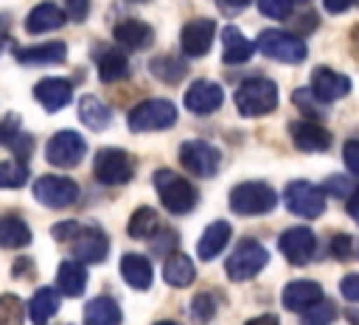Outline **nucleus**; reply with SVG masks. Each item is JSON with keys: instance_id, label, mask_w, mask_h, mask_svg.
Segmentation results:
<instances>
[{"instance_id": "ddd939ff", "label": "nucleus", "mask_w": 359, "mask_h": 325, "mask_svg": "<svg viewBox=\"0 0 359 325\" xmlns=\"http://www.w3.org/2000/svg\"><path fill=\"white\" fill-rule=\"evenodd\" d=\"M278 247L280 252L286 255L289 263L294 266H306L311 258H314V247H317V238L309 227H289L280 238H278Z\"/></svg>"}, {"instance_id": "5701e85b", "label": "nucleus", "mask_w": 359, "mask_h": 325, "mask_svg": "<svg viewBox=\"0 0 359 325\" xmlns=\"http://www.w3.org/2000/svg\"><path fill=\"white\" fill-rule=\"evenodd\" d=\"M255 53V45L233 25L222 28V62L224 64H241L250 62V56Z\"/></svg>"}, {"instance_id": "5fc2aeb1", "label": "nucleus", "mask_w": 359, "mask_h": 325, "mask_svg": "<svg viewBox=\"0 0 359 325\" xmlns=\"http://www.w3.org/2000/svg\"><path fill=\"white\" fill-rule=\"evenodd\" d=\"M244 325H278V317H272V314H261V317L247 319Z\"/></svg>"}, {"instance_id": "7c9ffc66", "label": "nucleus", "mask_w": 359, "mask_h": 325, "mask_svg": "<svg viewBox=\"0 0 359 325\" xmlns=\"http://www.w3.org/2000/svg\"><path fill=\"white\" fill-rule=\"evenodd\" d=\"M59 311V291L50 286H42L34 291L31 303H28V317L34 325H48V319Z\"/></svg>"}, {"instance_id": "aec40b11", "label": "nucleus", "mask_w": 359, "mask_h": 325, "mask_svg": "<svg viewBox=\"0 0 359 325\" xmlns=\"http://www.w3.org/2000/svg\"><path fill=\"white\" fill-rule=\"evenodd\" d=\"M320 297H323V286H320V283H314V280H292V283L283 289L280 303H283L286 311H300V314H303V311L311 308Z\"/></svg>"}, {"instance_id": "f704fd0d", "label": "nucleus", "mask_w": 359, "mask_h": 325, "mask_svg": "<svg viewBox=\"0 0 359 325\" xmlns=\"http://www.w3.org/2000/svg\"><path fill=\"white\" fill-rule=\"evenodd\" d=\"M28 182V165L20 160H0V188L17 191Z\"/></svg>"}, {"instance_id": "0eeeda50", "label": "nucleus", "mask_w": 359, "mask_h": 325, "mask_svg": "<svg viewBox=\"0 0 359 325\" xmlns=\"http://www.w3.org/2000/svg\"><path fill=\"white\" fill-rule=\"evenodd\" d=\"M93 174L101 185H126L135 177V162L123 148H101L95 154Z\"/></svg>"}, {"instance_id": "9b49d317", "label": "nucleus", "mask_w": 359, "mask_h": 325, "mask_svg": "<svg viewBox=\"0 0 359 325\" xmlns=\"http://www.w3.org/2000/svg\"><path fill=\"white\" fill-rule=\"evenodd\" d=\"M84 154H87V143H84V137H81L79 132H73V129L56 132V134L48 140V146H45V157H48V162L56 165V168H73V165L81 162Z\"/></svg>"}, {"instance_id": "393cba45", "label": "nucleus", "mask_w": 359, "mask_h": 325, "mask_svg": "<svg viewBox=\"0 0 359 325\" xmlns=\"http://www.w3.org/2000/svg\"><path fill=\"white\" fill-rule=\"evenodd\" d=\"M121 277L126 280V286H132V289H137V291L149 289V286H151V277H154L149 258H143V255H137V252L123 255V258H121Z\"/></svg>"}, {"instance_id": "7ed1b4c3", "label": "nucleus", "mask_w": 359, "mask_h": 325, "mask_svg": "<svg viewBox=\"0 0 359 325\" xmlns=\"http://www.w3.org/2000/svg\"><path fill=\"white\" fill-rule=\"evenodd\" d=\"M126 123L132 132H163L177 123V106L165 98H149L129 109Z\"/></svg>"}, {"instance_id": "39448f33", "label": "nucleus", "mask_w": 359, "mask_h": 325, "mask_svg": "<svg viewBox=\"0 0 359 325\" xmlns=\"http://www.w3.org/2000/svg\"><path fill=\"white\" fill-rule=\"evenodd\" d=\"M255 50H261L266 59L283 62V64H300L309 56V48L300 36L286 34V31H261L255 39Z\"/></svg>"}, {"instance_id": "473e14b6", "label": "nucleus", "mask_w": 359, "mask_h": 325, "mask_svg": "<svg viewBox=\"0 0 359 325\" xmlns=\"http://www.w3.org/2000/svg\"><path fill=\"white\" fill-rule=\"evenodd\" d=\"M160 230V216L154 207H137L132 216H129V224H126V233L137 241H146V238H154Z\"/></svg>"}, {"instance_id": "dca6fc26", "label": "nucleus", "mask_w": 359, "mask_h": 325, "mask_svg": "<svg viewBox=\"0 0 359 325\" xmlns=\"http://www.w3.org/2000/svg\"><path fill=\"white\" fill-rule=\"evenodd\" d=\"M213 36H216V22L213 20L199 17V20L185 22V28L180 34L182 53L185 56H205L210 50V45H213Z\"/></svg>"}, {"instance_id": "c756f323", "label": "nucleus", "mask_w": 359, "mask_h": 325, "mask_svg": "<svg viewBox=\"0 0 359 325\" xmlns=\"http://www.w3.org/2000/svg\"><path fill=\"white\" fill-rule=\"evenodd\" d=\"M121 305L112 297H93L84 305V325H121Z\"/></svg>"}, {"instance_id": "bb28decb", "label": "nucleus", "mask_w": 359, "mask_h": 325, "mask_svg": "<svg viewBox=\"0 0 359 325\" xmlns=\"http://www.w3.org/2000/svg\"><path fill=\"white\" fill-rule=\"evenodd\" d=\"M56 289L65 297H79L87 289V269L79 261H62L56 272Z\"/></svg>"}, {"instance_id": "f257e3e1", "label": "nucleus", "mask_w": 359, "mask_h": 325, "mask_svg": "<svg viewBox=\"0 0 359 325\" xmlns=\"http://www.w3.org/2000/svg\"><path fill=\"white\" fill-rule=\"evenodd\" d=\"M151 182H154V191H157V196L168 213L182 216V213H191L196 207V199H199L196 188L185 177H180L177 171L160 168V171H154Z\"/></svg>"}, {"instance_id": "58836bf2", "label": "nucleus", "mask_w": 359, "mask_h": 325, "mask_svg": "<svg viewBox=\"0 0 359 325\" xmlns=\"http://www.w3.org/2000/svg\"><path fill=\"white\" fill-rule=\"evenodd\" d=\"M0 325H22V300L17 294H0Z\"/></svg>"}, {"instance_id": "4468645a", "label": "nucleus", "mask_w": 359, "mask_h": 325, "mask_svg": "<svg viewBox=\"0 0 359 325\" xmlns=\"http://www.w3.org/2000/svg\"><path fill=\"white\" fill-rule=\"evenodd\" d=\"M70 247L79 263H101L109 252V238L98 227H81L79 235L70 241Z\"/></svg>"}, {"instance_id": "79ce46f5", "label": "nucleus", "mask_w": 359, "mask_h": 325, "mask_svg": "<svg viewBox=\"0 0 359 325\" xmlns=\"http://www.w3.org/2000/svg\"><path fill=\"white\" fill-rule=\"evenodd\" d=\"M20 129H22L20 115H14V112L3 115L0 118V146H11V140L20 134Z\"/></svg>"}, {"instance_id": "603ef678", "label": "nucleus", "mask_w": 359, "mask_h": 325, "mask_svg": "<svg viewBox=\"0 0 359 325\" xmlns=\"http://www.w3.org/2000/svg\"><path fill=\"white\" fill-rule=\"evenodd\" d=\"M353 3H356V0H323L325 11H331V14H342V11H348Z\"/></svg>"}, {"instance_id": "8fccbe9b", "label": "nucleus", "mask_w": 359, "mask_h": 325, "mask_svg": "<svg viewBox=\"0 0 359 325\" xmlns=\"http://www.w3.org/2000/svg\"><path fill=\"white\" fill-rule=\"evenodd\" d=\"M342 297H348L351 303H359V275H345L339 283Z\"/></svg>"}, {"instance_id": "cd10ccee", "label": "nucleus", "mask_w": 359, "mask_h": 325, "mask_svg": "<svg viewBox=\"0 0 359 325\" xmlns=\"http://www.w3.org/2000/svg\"><path fill=\"white\" fill-rule=\"evenodd\" d=\"M79 118H81V123H84L90 132H104V129L112 123L109 106H107L101 98H95V95H81V98H79Z\"/></svg>"}, {"instance_id": "6ab92c4d", "label": "nucleus", "mask_w": 359, "mask_h": 325, "mask_svg": "<svg viewBox=\"0 0 359 325\" xmlns=\"http://www.w3.org/2000/svg\"><path fill=\"white\" fill-rule=\"evenodd\" d=\"M34 98L48 109V112H59L73 101V84L67 78H42L34 87Z\"/></svg>"}, {"instance_id": "c03bdc74", "label": "nucleus", "mask_w": 359, "mask_h": 325, "mask_svg": "<svg viewBox=\"0 0 359 325\" xmlns=\"http://www.w3.org/2000/svg\"><path fill=\"white\" fill-rule=\"evenodd\" d=\"M79 230H81L79 221H59V224L50 227V235H53L59 244H70V241L79 235Z\"/></svg>"}, {"instance_id": "a211bd4d", "label": "nucleus", "mask_w": 359, "mask_h": 325, "mask_svg": "<svg viewBox=\"0 0 359 325\" xmlns=\"http://www.w3.org/2000/svg\"><path fill=\"white\" fill-rule=\"evenodd\" d=\"M93 56H95L98 78H101L104 84H112V81H121V78L129 76V59H126V53H123L121 48H107V45H101V48H95Z\"/></svg>"}, {"instance_id": "f03ea898", "label": "nucleus", "mask_w": 359, "mask_h": 325, "mask_svg": "<svg viewBox=\"0 0 359 325\" xmlns=\"http://www.w3.org/2000/svg\"><path fill=\"white\" fill-rule=\"evenodd\" d=\"M236 109L247 118H258V115H266L278 106V84L272 78H247L244 84H238L236 95Z\"/></svg>"}, {"instance_id": "4be33fe9", "label": "nucleus", "mask_w": 359, "mask_h": 325, "mask_svg": "<svg viewBox=\"0 0 359 325\" xmlns=\"http://www.w3.org/2000/svg\"><path fill=\"white\" fill-rule=\"evenodd\" d=\"M115 42L126 50H143L154 42V31L143 20H123L115 25Z\"/></svg>"}, {"instance_id": "e433bc0d", "label": "nucleus", "mask_w": 359, "mask_h": 325, "mask_svg": "<svg viewBox=\"0 0 359 325\" xmlns=\"http://www.w3.org/2000/svg\"><path fill=\"white\" fill-rule=\"evenodd\" d=\"M334 319H337V305H334L331 300L320 297L311 308H306V311H303L300 325H331Z\"/></svg>"}, {"instance_id": "09e8293b", "label": "nucleus", "mask_w": 359, "mask_h": 325, "mask_svg": "<svg viewBox=\"0 0 359 325\" xmlns=\"http://www.w3.org/2000/svg\"><path fill=\"white\" fill-rule=\"evenodd\" d=\"M342 160H345L348 171L359 177V140H348V143H345V148H342Z\"/></svg>"}, {"instance_id": "680f3d73", "label": "nucleus", "mask_w": 359, "mask_h": 325, "mask_svg": "<svg viewBox=\"0 0 359 325\" xmlns=\"http://www.w3.org/2000/svg\"><path fill=\"white\" fill-rule=\"evenodd\" d=\"M132 3H146V0H132Z\"/></svg>"}, {"instance_id": "c85d7f7f", "label": "nucleus", "mask_w": 359, "mask_h": 325, "mask_svg": "<svg viewBox=\"0 0 359 325\" xmlns=\"http://www.w3.org/2000/svg\"><path fill=\"white\" fill-rule=\"evenodd\" d=\"M163 280H165L168 286H174V289H185V286H191V283L196 280L194 261H191L188 255H182V252L168 255L165 263H163Z\"/></svg>"}, {"instance_id": "423d86ee", "label": "nucleus", "mask_w": 359, "mask_h": 325, "mask_svg": "<svg viewBox=\"0 0 359 325\" xmlns=\"http://www.w3.org/2000/svg\"><path fill=\"white\" fill-rule=\"evenodd\" d=\"M278 205V193L266 182H241L230 191V210L238 216H264Z\"/></svg>"}, {"instance_id": "6e6552de", "label": "nucleus", "mask_w": 359, "mask_h": 325, "mask_svg": "<svg viewBox=\"0 0 359 325\" xmlns=\"http://www.w3.org/2000/svg\"><path fill=\"white\" fill-rule=\"evenodd\" d=\"M31 188H34V199L53 210L70 207L79 199V185L70 177H59V174H45Z\"/></svg>"}, {"instance_id": "bf43d9fd", "label": "nucleus", "mask_w": 359, "mask_h": 325, "mask_svg": "<svg viewBox=\"0 0 359 325\" xmlns=\"http://www.w3.org/2000/svg\"><path fill=\"white\" fill-rule=\"evenodd\" d=\"M154 325H177V322H154Z\"/></svg>"}, {"instance_id": "412c9836", "label": "nucleus", "mask_w": 359, "mask_h": 325, "mask_svg": "<svg viewBox=\"0 0 359 325\" xmlns=\"http://www.w3.org/2000/svg\"><path fill=\"white\" fill-rule=\"evenodd\" d=\"M65 20H67V17H65L62 6L45 0V3H39V6H34V8L28 11V17H25V31H28V34L56 31V28L65 25Z\"/></svg>"}, {"instance_id": "2f4dec72", "label": "nucleus", "mask_w": 359, "mask_h": 325, "mask_svg": "<svg viewBox=\"0 0 359 325\" xmlns=\"http://www.w3.org/2000/svg\"><path fill=\"white\" fill-rule=\"evenodd\" d=\"M0 244L8 247V249H22V247H28V244H31V230H28V224H25L20 216H14V213L0 216Z\"/></svg>"}, {"instance_id": "a878e982", "label": "nucleus", "mask_w": 359, "mask_h": 325, "mask_svg": "<svg viewBox=\"0 0 359 325\" xmlns=\"http://www.w3.org/2000/svg\"><path fill=\"white\" fill-rule=\"evenodd\" d=\"M67 59V45L65 42H42L31 48L17 50V62L22 64H59Z\"/></svg>"}, {"instance_id": "2eb2a0df", "label": "nucleus", "mask_w": 359, "mask_h": 325, "mask_svg": "<svg viewBox=\"0 0 359 325\" xmlns=\"http://www.w3.org/2000/svg\"><path fill=\"white\" fill-rule=\"evenodd\" d=\"M351 92V78L345 73H337L331 67H314L311 73V95L323 104L339 101Z\"/></svg>"}, {"instance_id": "de8ad7c7", "label": "nucleus", "mask_w": 359, "mask_h": 325, "mask_svg": "<svg viewBox=\"0 0 359 325\" xmlns=\"http://www.w3.org/2000/svg\"><path fill=\"white\" fill-rule=\"evenodd\" d=\"M157 241H154V247H151V252H157V255H165V252H174V247H177V235H174V230H157Z\"/></svg>"}, {"instance_id": "4c0bfd02", "label": "nucleus", "mask_w": 359, "mask_h": 325, "mask_svg": "<svg viewBox=\"0 0 359 325\" xmlns=\"http://www.w3.org/2000/svg\"><path fill=\"white\" fill-rule=\"evenodd\" d=\"M331 255L337 261H353L359 258V238L348 235V233H339L331 238Z\"/></svg>"}, {"instance_id": "f3484780", "label": "nucleus", "mask_w": 359, "mask_h": 325, "mask_svg": "<svg viewBox=\"0 0 359 325\" xmlns=\"http://www.w3.org/2000/svg\"><path fill=\"white\" fill-rule=\"evenodd\" d=\"M289 134H292V143L300 148V151H328L331 148V132L314 120H294L289 126Z\"/></svg>"}, {"instance_id": "a19ab883", "label": "nucleus", "mask_w": 359, "mask_h": 325, "mask_svg": "<svg viewBox=\"0 0 359 325\" xmlns=\"http://www.w3.org/2000/svg\"><path fill=\"white\" fill-rule=\"evenodd\" d=\"M292 0H258V11L269 20H286L292 14Z\"/></svg>"}, {"instance_id": "6e6d98bb", "label": "nucleus", "mask_w": 359, "mask_h": 325, "mask_svg": "<svg viewBox=\"0 0 359 325\" xmlns=\"http://www.w3.org/2000/svg\"><path fill=\"white\" fill-rule=\"evenodd\" d=\"M345 317H348V322H351V325H359V311L348 308V311H345Z\"/></svg>"}, {"instance_id": "f8f14e48", "label": "nucleus", "mask_w": 359, "mask_h": 325, "mask_svg": "<svg viewBox=\"0 0 359 325\" xmlns=\"http://www.w3.org/2000/svg\"><path fill=\"white\" fill-rule=\"evenodd\" d=\"M182 104H185V109H191L194 115H210V112H216V109L224 104V90H222L216 81L196 78V81L185 90Z\"/></svg>"}, {"instance_id": "3c124183", "label": "nucleus", "mask_w": 359, "mask_h": 325, "mask_svg": "<svg viewBox=\"0 0 359 325\" xmlns=\"http://www.w3.org/2000/svg\"><path fill=\"white\" fill-rule=\"evenodd\" d=\"M250 3H252V0H216V6H219L224 14H238V11H244Z\"/></svg>"}, {"instance_id": "20e7f679", "label": "nucleus", "mask_w": 359, "mask_h": 325, "mask_svg": "<svg viewBox=\"0 0 359 325\" xmlns=\"http://www.w3.org/2000/svg\"><path fill=\"white\" fill-rule=\"evenodd\" d=\"M266 263H269L266 247H264L261 241H255V238H244V241L236 244V249H233L230 258L224 261V272H227L230 280L238 283V280L255 277Z\"/></svg>"}, {"instance_id": "13d9d810", "label": "nucleus", "mask_w": 359, "mask_h": 325, "mask_svg": "<svg viewBox=\"0 0 359 325\" xmlns=\"http://www.w3.org/2000/svg\"><path fill=\"white\" fill-rule=\"evenodd\" d=\"M351 39H353V45H359V25L353 28V34H351Z\"/></svg>"}, {"instance_id": "c9c22d12", "label": "nucleus", "mask_w": 359, "mask_h": 325, "mask_svg": "<svg viewBox=\"0 0 359 325\" xmlns=\"http://www.w3.org/2000/svg\"><path fill=\"white\" fill-rule=\"evenodd\" d=\"M216 311H219V300H216L213 291H199V294L191 300V317H194V322H199V325H208V322L216 317Z\"/></svg>"}, {"instance_id": "864d4df0", "label": "nucleus", "mask_w": 359, "mask_h": 325, "mask_svg": "<svg viewBox=\"0 0 359 325\" xmlns=\"http://www.w3.org/2000/svg\"><path fill=\"white\" fill-rule=\"evenodd\" d=\"M348 216L359 224V185H353V193L348 196Z\"/></svg>"}, {"instance_id": "37998d69", "label": "nucleus", "mask_w": 359, "mask_h": 325, "mask_svg": "<svg viewBox=\"0 0 359 325\" xmlns=\"http://www.w3.org/2000/svg\"><path fill=\"white\" fill-rule=\"evenodd\" d=\"M292 101H294V106H300L309 118H320V106H317V98L311 95V90H294Z\"/></svg>"}, {"instance_id": "ea45409f", "label": "nucleus", "mask_w": 359, "mask_h": 325, "mask_svg": "<svg viewBox=\"0 0 359 325\" xmlns=\"http://www.w3.org/2000/svg\"><path fill=\"white\" fill-rule=\"evenodd\" d=\"M325 196H334V199H348L351 193H353V185H351V179L348 177H342V174H334V177H328L325 182H323V188H320Z\"/></svg>"}, {"instance_id": "b1692460", "label": "nucleus", "mask_w": 359, "mask_h": 325, "mask_svg": "<svg viewBox=\"0 0 359 325\" xmlns=\"http://www.w3.org/2000/svg\"><path fill=\"white\" fill-rule=\"evenodd\" d=\"M230 235H233V227H230L227 221H210V224L205 227L202 238L196 241V255H199V261H213V258L227 247Z\"/></svg>"}, {"instance_id": "a18cd8bd", "label": "nucleus", "mask_w": 359, "mask_h": 325, "mask_svg": "<svg viewBox=\"0 0 359 325\" xmlns=\"http://www.w3.org/2000/svg\"><path fill=\"white\" fill-rule=\"evenodd\" d=\"M11 151L17 154V160H20V162H25V160L31 157V151H34V137L20 132V134L11 140Z\"/></svg>"}, {"instance_id": "49530a36", "label": "nucleus", "mask_w": 359, "mask_h": 325, "mask_svg": "<svg viewBox=\"0 0 359 325\" xmlns=\"http://www.w3.org/2000/svg\"><path fill=\"white\" fill-rule=\"evenodd\" d=\"M65 17H70V20H76V22H81V20H87V14H90V0H65Z\"/></svg>"}, {"instance_id": "72a5a7b5", "label": "nucleus", "mask_w": 359, "mask_h": 325, "mask_svg": "<svg viewBox=\"0 0 359 325\" xmlns=\"http://www.w3.org/2000/svg\"><path fill=\"white\" fill-rule=\"evenodd\" d=\"M149 70L163 84H180L185 78V73H188V64L180 56H154L149 62Z\"/></svg>"}, {"instance_id": "1a4fd4ad", "label": "nucleus", "mask_w": 359, "mask_h": 325, "mask_svg": "<svg viewBox=\"0 0 359 325\" xmlns=\"http://www.w3.org/2000/svg\"><path fill=\"white\" fill-rule=\"evenodd\" d=\"M283 202L300 219H317L325 210V193L320 191V185H311L306 179L289 182L286 191H283Z\"/></svg>"}, {"instance_id": "9d476101", "label": "nucleus", "mask_w": 359, "mask_h": 325, "mask_svg": "<svg viewBox=\"0 0 359 325\" xmlns=\"http://www.w3.org/2000/svg\"><path fill=\"white\" fill-rule=\"evenodd\" d=\"M180 162L185 165V171H191L194 177H213L222 165V151L216 146H210L208 140H185L180 146Z\"/></svg>"}, {"instance_id": "4d7b16f0", "label": "nucleus", "mask_w": 359, "mask_h": 325, "mask_svg": "<svg viewBox=\"0 0 359 325\" xmlns=\"http://www.w3.org/2000/svg\"><path fill=\"white\" fill-rule=\"evenodd\" d=\"M6 45H8V36H6V34H0V53H3V48H6Z\"/></svg>"}, {"instance_id": "052dcab7", "label": "nucleus", "mask_w": 359, "mask_h": 325, "mask_svg": "<svg viewBox=\"0 0 359 325\" xmlns=\"http://www.w3.org/2000/svg\"><path fill=\"white\" fill-rule=\"evenodd\" d=\"M292 3H309V0H292Z\"/></svg>"}]
</instances>
